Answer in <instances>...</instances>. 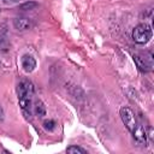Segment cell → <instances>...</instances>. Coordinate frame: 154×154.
Segmentation results:
<instances>
[{"mask_svg":"<svg viewBox=\"0 0 154 154\" xmlns=\"http://www.w3.org/2000/svg\"><path fill=\"white\" fill-rule=\"evenodd\" d=\"M5 32H6L5 29L4 30H0V52H7L8 48H10V43L6 40Z\"/></svg>","mask_w":154,"mask_h":154,"instance_id":"9c48e42d","label":"cell"},{"mask_svg":"<svg viewBox=\"0 0 154 154\" xmlns=\"http://www.w3.org/2000/svg\"><path fill=\"white\" fill-rule=\"evenodd\" d=\"M131 134H132L134 138L136 140V142H138V143H141V144H144V146H146L147 140H148L146 128H143L141 124H137V126L135 128V130H134Z\"/></svg>","mask_w":154,"mask_h":154,"instance_id":"5b68a950","label":"cell"},{"mask_svg":"<svg viewBox=\"0 0 154 154\" xmlns=\"http://www.w3.org/2000/svg\"><path fill=\"white\" fill-rule=\"evenodd\" d=\"M43 128L45 130L47 131H53L55 129V122L53 119H48V120H45L43 122Z\"/></svg>","mask_w":154,"mask_h":154,"instance_id":"7c38bea8","label":"cell"},{"mask_svg":"<svg viewBox=\"0 0 154 154\" xmlns=\"http://www.w3.org/2000/svg\"><path fill=\"white\" fill-rule=\"evenodd\" d=\"M66 152L70 153V154H87V150H85V149H83V148H81V147H77V146H71V147H69V148L66 149Z\"/></svg>","mask_w":154,"mask_h":154,"instance_id":"8fae6325","label":"cell"},{"mask_svg":"<svg viewBox=\"0 0 154 154\" xmlns=\"http://www.w3.org/2000/svg\"><path fill=\"white\" fill-rule=\"evenodd\" d=\"M134 61L142 72H148L153 69V54L150 52L144 54H134Z\"/></svg>","mask_w":154,"mask_h":154,"instance_id":"3957f363","label":"cell"},{"mask_svg":"<svg viewBox=\"0 0 154 154\" xmlns=\"http://www.w3.org/2000/svg\"><path fill=\"white\" fill-rule=\"evenodd\" d=\"M32 25L31 20L26 17H16L13 19V26L17 29V30H20V31H24V30H28L30 29Z\"/></svg>","mask_w":154,"mask_h":154,"instance_id":"8992f818","label":"cell"},{"mask_svg":"<svg viewBox=\"0 0 154 154\" xmlns=\"http://www.w3.org/2000/svg\"><path fill=\"white\" fill-rule=\"evenodd\" d=\"M152 35H153V31H152L150 26L148 24H146V23L138 24L132 30V40L136 43H140V45L147 43L152 38Z\"/></svg>","mask_w":154,"mask_h":154,"instance_id":"7a4b0ae2","label":"cell"},{"mask_svg":"<svg viewBox=\"0 0 154 154\" xmlns=\"http://www.w3.org/2000/svg\"><path fill=\"white\" fill-rule=\"evenodd\" d=\"M119 114H120V118L124 123V125L129 129L130 132H132L135 130V128L137 126V119H136V116L134 113V111L130 108V107H122L120 111H119Z\"/></svg>","mask_w":154,"mask_h":154,"instance_id":"277c9868","label":"cell"},{"mask_svg":"<svg viewBox=\"0 0 154 154\" xmlns=\"http://www.w3.org/2000/svg\"><path fill=\"white\" fill-rule=\"evenodd\" d=\"M37 6H38V4L36 1H25L22 5H19V10H22V11H30V10L36 8Z\"/></svg>","mask_w":154,"mask_h":154,"instance_id":"30bf717a","label":"cell"},{"mask_svg":"<svg viewBox=\"0 0 154 154\" xmlns=\"http://www.w3.org/2000/svg\"><path fill=\"white\" fill-rule=\"evenodd\" d=\"M22 67L25 72H32L36 67V60L31 55L25 54L22 57Z\"/></svg>","mask_w":154,"mask_h":154,"instance_id":"52a82bcc","label":"cell"},{"mask_svg":"<svg viewBox=\"0 0 154 154\" xmlns=\"http://www.w3.org/2000/svg\"><path fill=\"white\" fill-rule=\"evenodd\" d=\"M2 118H4V111H2V108L0 106V120H2Z\"/></svg>","mask_w":154,"mask_h":154,"instance_id":"5bb4252c","label":"cell"},{"mask_svg":"<svg viewBox=\"0 0 154 154\" xmlns=\"http://www.w3.org/2000/svg\"><path fill=\"white\" fill-rule=\"evenodd\" d=\"M35 93L34 84L29 79H22L17 85V95H18V102L20 108L30 116V108H31V101Z\"/></svg>","mask_w":154,"mask_h":154,"instance_id":"6da1fadb","label":"cell"},{"mask_svg":"<svg viewBox=\"0 0 154 154\" xmlns=\"http://www.w3.org/2000/svg\"><path fill=\"white\" fill-rule=\"evenodd\" d=\"M34 112H35V114H36L37 117H43V116H46V106H45V103H43L42 101H40V100L35 101Z\"/></svg>","mask_w":154,"mask_h":154,"instance_id":"ba28073f","label":"cell"},{"mask_svg":"<svg viewBox=\"0 0 154 154\" xmlns=\"http://www.w3.org/2000/svg\"><path fill=\"white\" fill-rule=\"evenodd\" d=\"M4 4H13V2H18L19 0H1Z\"/></svg>","mask_w":154,"mask_h":154,"instance_id":"4fadbf2b","label":"cell"}]
</instances>
